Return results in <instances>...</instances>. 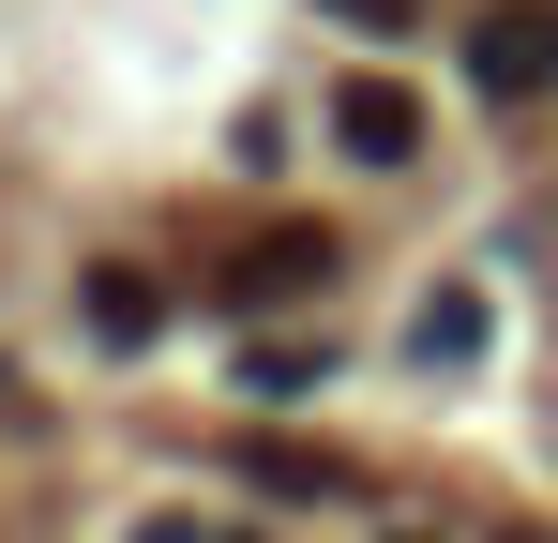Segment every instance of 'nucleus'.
<instances>
[{"label":"nucleus","instance_id":"nucleus-7","mask_svg":"<svg viewBox=\"0 0 558 543\" xmlns=\"http://www.w3.org/2000/svg\"><path fill=\"white\" fill-rule=\"evenodd\" d=\"M483 348V287H438V302H423V362H468Z\"/></svg>","mask_w":558,"mask_h":543},{"label":"nucleus","instance_id":"nucleus-1","mask_svg":"<svg viewBox=\"0 0 558 543\" xmlns=\"http://www.w3.org/2000/svg\"><path fill=\"white\" fill-rule=\"evenodd\" d=\"M468 90H483V106L558 90V0H483V15H468Z\"/></svg>","mask_w":558,"mask_h":543},{"label":"nucleus","instance_id":"nucleus-4","mask_svg":"<svg viewBox=\"0 0 558 543\" xmlns=\"http://www.w3.org/2000/svg\"><path fill=\"white\" fill-rule=\"evenodd\" d=\"M76 302H92L106 348H151V333H167V287H151L136 257H92V272H76Z\"/></svg>","mask_w":558,"mask_h":543},{"label":"nucleus","instance_id":"nucleus-8","mask_svg":"<svg viewBox=\"0 0 558 543\" xmlns=\"http://www.w3.org/2000/svg\"><path fill=\"white\" fill-rule=\"evenodd\" d=\"M317 15H348V31H408L423 0H317Z\"/></svg>","mask_w":558,"mask_h":543},{"label":"nucleus","instance_id":"nucleus-3","mask_svg":"<svg viewBox=\"0 0 558 543\" xmlns=\"http://www.w3.org/2000/svg\"><path fill=\"white\" fill-rule=\"evenodd\" d=\"M332 136H348L363 167H423V90L408 76H348L332 90Z\"/></svg>","mask_w":558,"mask_h":543},{"label":"nucleus","instance_id":"nucleus-6","mask_svg":"<svg viewBox=\"0 0 558 543\" xmlns=\"http://www.w3.org/2000/svg\"><path fill=\"white\" fill-rule=\"evenodd\" d=\"M242 377H257V393H317L332 348H317V333H242Z\"/></svg>","mask_w":558,"mask_h":543},{"label":"nucleus","instance_id":"nucleus-2","mask_svg":"<svg viewBox=\"0 0 558 543\" xmlns=\"http://www.w3.org/2000/svg\"><path fill=\"white\" fill-rule=\"evenodd\" d=\"M332 272H348V242H332L317 212H287V227H257V242L227 257V287H242V302H317Z\"/></svg>","mask_w":558,"mask_h":543},{"label":"nucleus","instance_id":"nucleus-9","mask_svg":"<svg viewBox=\"0 0 558 543\" xmlns=\"http://www.w3.org/2000/svg\"><path fill=\"white\" fill-rule=\"evenodd\" d=\"M498 543H544V529H498Z\"/></svg>","mask_w":558,"mask_h":543},{"label":"nucleus","instance_id":"nucleus-5","mask_svg":"<svg viewBox=\"0 0 558 543\" xmlns=\"http://www.w3.org/2000/svg\"><path fill=\"white\" fill-rule=\"evenodd\" d=\"M242 483H272V498H348V452H302V438H242Z\"/></svg>","mask_w":558,"mask_h":543}]
</instances>
